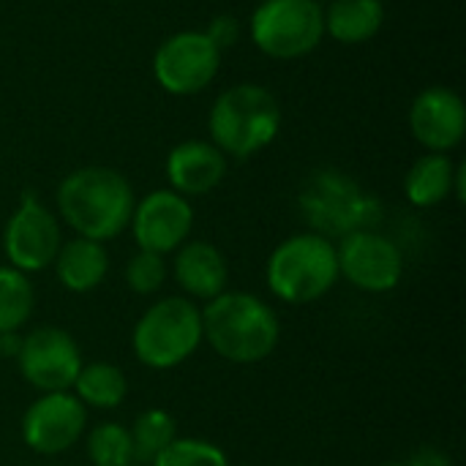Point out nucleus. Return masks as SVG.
<instances>
[{"instance_id": "ddd939ff", "label": "nucleus", "mask_w": 466, "mask_h": 466, "mask_svg": "<svg viewBox=\"0 0 466 466\" xmlns=\"http://www.w3.org/2000/svg\"><path fill=\"white\" fill-rule=\"evenodd\" d=\"M131 235L142 251L153 254H175L191 235L194 210L186 197L172 188H158L145 194L131 213Z\"/></svg>"}, {"instance_id": "a878e982", "label": "nucleus", "mask_w": 466, "mask_h": 466, "mask_svg": "<svg viewBox=\"0 0 466 466\" xmlns=\"http://www.w3.org/2000/svg\"><path fill=\"white\" fill-rule=\"evenodd\" d=\"M218 46H229V44H235V38H238V22L232 19V16H218L213 25H210V30H205Z\"/></svg>"}, {"instance_id": "4be33fe9", "label": "nucleus", "mask_w": 466, "mask_h": 466, "mask_svg": "<svg viewBox=\"0 0 466 466\" xmlns=\"http://www.w3.org/2000/svg\"><path fill=\"white\" fill-rule=\"evenodd\" d=\"M35 306V292L30 276L19 273L11 265H0V336L19 333L30 319Z\"/></svg>"}, {"instance_id": "f257e3e1", "label": "nucleus", "mask_w": 466, "mask_h": 466, "mask_svg": "<svg viewBox=\"0 0 466 466\" xmlns=\"http://www.w3.org/2000/svg\"><path fill=\"white\" fill-rule=\"evenodd\" d=\"M60 218L96 243H106L128 229L137 197L131 183L112 167H82L66 175L55 194Z\"/></svg>"}, {"instance_id": "1a4fd4ad", "label": "nucleus", "mask_w": 466, "mask_h": 466, "mask_svg": "<svg viewBox=\"0 0 466 466\" xmlns=\"http://www.w3.org/2000/svg\"><path fill=\"white\" fill-rule=\"evenodd\" d=\"M82 352L74 336L63 328H35L22 336L16 366L22 380L38 393H60L71 390L74 380L82 369Z\"/></svg>"}, {"instance_id": "0eeeda50", "label": "nucleus", "mask_w": 466, "mask_h": 466, "mask_svg": "<svg viewBox=\"0 0 466 466\" xmlns=\"http://www.w3.org/2000/svg\"><path fill=\"white\" fill-rule=\"evenodd\" d=\"M325 35L317 0H262L251 14V41L276 60H295L319 46Z\"/></svg>"}, {"instance_id": "c756f323", "label": "nucleus", "mask_w": 466, "mask_h": 466, "mask_svg": "<svg viewBox=\"0 0 466 466\" xmlns=\"http://www.w3.org/2000/svg\"><path fill=\"white\" fill-rule=\"evenodd\" d=\"M0 360H3V358H0Z\"/></svg>"}, {"instance_id": "a211bd4d", "label": "nucleus", "mask_w": 466, "mask_h": 466, "mask_svg": "<svg viewBox=\"0 0 466 466\" xmlns=\"http://www.w3.org/2000/svg\"><path fill=\"white\" fill-rule=\"evenodd\" d=\"M55 276L63 289L74 295L93 292L109 273V254L104 243L87 240V238H74L60 246L55 262Z\"/></svg>"}, {"instance_id": "aec40b11", "label": "nucleus", "mask_w": 466, "mask_h": 466, "mask_svg": "<svg viewBox=\"0 0 466 466\" xmlns=\"http://www.w3.org/2000/svg\"><path fill=\"white\" fill-rule=\"evenodd\" d=\"M71 393L85 404V410H117L128 396V380L115 363H82Z\"/></svg>"}, {"instance_id": "20e7f679", "label": "nucleus", "mask_w": 466, "mask_h": 466, "mask_svg": "<svg viewBox=\"0 0 466 466\" xmlns=\"http://www.w3.org/2000/svg\"><path fill=\"white\" fill-rule=\"evenodd\" d=\"M265 279L279 300L292 306L314 303L325 298L341 279L336 243L317 232L292 235L273 248Z\"/></svg>"}, {"instance_id": "423d86ee", "label": "nucleus", "mask_w": 466, "mask_h": 466, "mask_svg": "<svg viewBox=\"0 0 466 466\" xmlns=\"http://www.w3.org/2000/svg\"><path fill=\"white\" fill-rule=\"evenodd\" d=\"M202 341V309L183 295L156 300L137 319L131 333L137 360L153 371L177 369L199 350Z\"/></svg>"}, {"instance_id": "f03ea898", "label": "nucleus", "mask_w": 466, "mask_h": 466, "mask_svg": "<svg viewBox=\"0 0 466 466\" xmlns=\"http://www.w3.org/2000/svg\"><path fill=\"white\" fill-rule=\"evenodd\" d=\"M202 339L218 358L238 366H254L276 352L281 322L262 298L221 292L202 309Z\"/></svg>"}, {"instance_id": "2eb2a0df", "label": "nucleus", "mask_w": 466, "mask_h": 466, "mask_svg": "<svg viewBox=\"0 0 466 466\" xmlns=\"http://www.w3.org/2000/svg\"><path fill=\"white\" fill-rule=\"evenodd\" d=\"M227 175V156L205 139H188L169 150L167 156V177L172 191L180 197H202L210 194Z\"/></svg>"}, {"instance_id": "9b49d317", "label": "nucleus", "mask_w": 466, "mask_h": 466, "mask_svg": "<svg viewBox=\"0 0 466 466\" xmlns=\"http://www.w3.org/2000/svg\"><path fill=\"white\" fill-rule=\"evenodd\" d=\"M339 276L363 292H390L404 276L401 248L377 229H358L336 246Z\"/></svg>"}, {"instance_id": "7ed1b4c3", "label": "nucleus", "mask_w": 466, "mask_h": 466, "mask_svg": "<svg viewBox=\"0 0 466 466\" xmlns=\"http://www.w3.org/2000/svg\"><path fill=\"white\" fill-rule=\"evenodd\" d=\"M210 139L232 158H248L265 150L281 128V109L276 96L254 82L227 87L210 109Z\"/></svg>"}, {"instance_id": "bb28decb", "label": "nucleus", "mask_w": 466, "mask_h": 466, "mask_svg": "<svg viewBox=\"0 0 466 466\" xmlns=\"http://www.w3.org/2000/svg\"><path fill=\"white\" fill-rule=\"evenodd\" d=\"M407 461H410V466H451V459L437 448H420Z\"/></svg>"}, {"instance_id": "393cba45", "label": "nucleus", "mask_w": 466, "mask_h": 466, "mask_svg": "<svg viewBox=\"0 0 466 466\" xmlns=\"http://www.w3.org/2000/svg\"><path fill=\"white\" fill-rule=\"evenodd\" d=\"M126 284L134 295H156L164 281H167V262L161 254L153 251H137L128 262H126Z\"/></svg>"}, {"instance_id": "412c9836", "label": "nucleus", "mask_w": 466, "mask_h": 466, "mask_svg": "<svg viewBox=\"0 0 466 466\" xmlns=\"http://www.w3.org/2000/svg\"><path fill=\"white\" fill-rule=\"evenodd\" d=\"M128 434H131V445H134V461L150 466L177 440V423L167 410L153 407L134 418Z\"/></svg>"}, {"instance_id": "c85d7f7f", "label": "nucleus", "mask_w": 466, "mask_h": 466, "mask_svg": "<svg viewBox=\"0 0 466 466\" xmlns=\"http://www.w3.org/2000/svg\"><path fill=\"white\" fill-rule=\"evenodd\" d=\"M131 466H142V464H131Z\"/></svg>"}, {"instance_id": "6e6552de", "label": "nucleus", "mask_w": 466, "mask_h": 466, "mask_svg": "<svg viewBox=\"0 0 466 466\" xmlns=\"http://www.w3.org/2000/svg\"><path fill=\"white\" fill-rule=\"evenodd\" d=\"M221 66V46L205 30H183L169 35L153 55V76L172 96H194L205 90Z\"/></svg>"}, {"instance_id": "5701e85b", "label": "nucleus", "mask_w": 466, "mask_h": 466, "mask_svg": "<svg viewBox=\"0 0 466 466\" xmlns=\"http://www.w3.org/2000/svg\"><path fill=\"white\" fill-rule=\"evenodd\" d=\"M87 459L93 466H131L134 445L131 434L120 423H101L87 434Z\"/></svg>"}, {"instance_id": "f3484780", "label": "nucleus", "mask_w": 466, "mask_h": 466, "mask_svg": "<svg viewBox=\"0 0 466 466\" xmlns=\"http://www.w3.org/2000/svg\"><path fill=\"white\" fill-rule=\"evenodd\" d=\"M404 194L415 208H437L451 194L464 199V167H456L448 153H426L410 167Z\"/></svg>"}, {"instance_id": "9d476101", "label": "nucleus", "mask_w": 466, "mask_h": 466, "mask_svg": "<svg viewBox=\"0 0 466 466\" xmlns=\"http://www.w3.org/2000/svg\"><path fill=\"white\" fill-rule=\"evenodd\" d=\"M60 246L63 238L55 213L35 194H25L3 232V251L8 265L25 276L41 273L52 268Z\"/></svg>"}, {"instance_id": "f8f14e48", "label": "nucleus", "mask_w": 466, "mask_h": 466, "mask_svg": "<svg viewBox=\"0 0 466 466\" xmlns=\"http://www.w3.org/2000/svg\"><path fill=\"white\" fill-rule=\"evenodd\" d=\"M87 426L85 404L71 393H41L22 415V440L38 456H60L74 448Z\"/></svg>"}, {"instance_id": "4468645a", "label": "nucleus", "mask_w": 466, "mask_h": 466, "mask_svg": "<svg viewBox=\"0 0 466 466\" xmlns=\"http://www.w3.org/2000/svg\"><path fill=\"white\" fill-rule=\"evenodd\" d=\"M410 128L429 153L453 150L466 131V106L461 96L442 85L426 87L412 101Z\"/></svg>"}, {"instance_id": "b1692460", "label": "nucleus", "mask_w": 466, "mask_h": 466, "mask_svg": "<svg viewBox=\"0 0 466 466\" xmlns=\"http://www.w3.org/2000/svg\"><path fill=\"white\" fill-rule=\"evenodd\" d=\"M150 466H229L227 453L199 437H177Z\"/></svg>"}, {"instance_id": "cd10ccee", "label": "nucleus", "mask_w": 466, "mask_h": 466, "mask_svg": "<svg viewBox=\"0 0 466 466\" xmlns=\"http://www.w3.org/2000/svg\"><path fill=\"white\" fill-rule=\"evenodd\" d=\"M380 466H410V461H388V464H380Z\"/></svg>"}, {"instance_id": "6ab92c4d", "label": "nucleus", "mask_w": 466, "mask_h": 466, "mask_svg": "<svg viewBox=\"0 0 466 466\" xmlns=\"http://www.w3.org/2000/svg\"><path fill=\"white\" fill-rule=\"evenodd\" d=\"M322 19L325 33L336 41L366 44L380 33L385 22V5L382 0H333L328 8H322Z\"/></svg>"}, {"instance_id": "39448f33", "label": "nucleus", "mask_w": 466, "mask_h": 466, "mask_svg": "<svg viewBox=\"0 0 466 466\" xmlns=\"http://www.w3.org/2000/svg\"><path fill=\"white\" fill-rule=\"evenodd\" d=\"M298 205L311 232L328 240L371 229L382 218V205L358 180L339 169H317L300 188Z\"/></svg>"}, {"instance_id": "dca6fc26", "label": "nucleus", "mask_w": 466, "mask_h": 466, "mask_svg": "<svg viewBox=\"0 0 466 466\" xmlns=\"http://www.w3.org/2000/svg\"><path fill=\"white\" fill-rule=\"evenodd\" d=\"M172 276L177 287L188 295V300H205L210 303L221 292H227L229 281V265L227 257L208 240H186L175 251Z\"/></svg>"}]
</instances>
